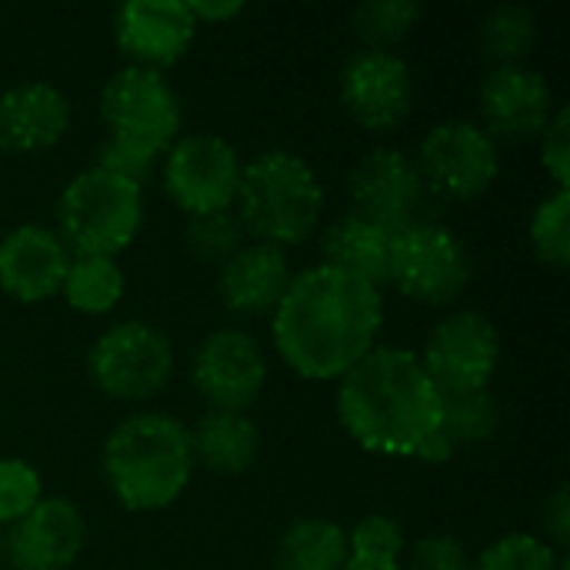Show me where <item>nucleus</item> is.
I'll list each match as a JSON object with an SVG mask.
<instances>
[{"label":"nucleus","instance_id":"f257e3e1","mask_svg":"<svg viewBox=\"0 0 570 570\" xmlns=\"http://www.w3.org/2000/svg\"><path fill=\"white\" fill-rule=\"evenodd\" d=\"M381 324V287L317 264L291 277V287L274 307L271 334L294 374L307 381H341L377 347Z\"/></svg>","mask_w":570,"mask_h":570},{"label":"nucleus","instance_id":"f03ea898","mask_svg":"<svg viewBox=\"0 0 570 570\" xmlns=\"http://www.w3.org/2000/svg\"><path fill=\"white\" fill-rule=\"evenodd\" d=\"M441 391L407 347H374L337 384V421L381 458H417L441 424Z\"/></svg>","mask_w":570,"mask_h":570},{"label":"nucleus","instance_id":"7ed1b4c3","mask_svg":"<svg viewBox=\"0 0 570 570\" xmlns=\"http://www.w3.org/2000/svg\"><path fill=\"white\" fill-rule=\"evenodd\" d=\"M194 474L190 428L170 414L124 417L104 444V478L127 511L170 508Z\"/></svg>","mask_w":570,"mask_h":570},{"label":"nucleus","instance_id":"20e7f679","mask_svg":"<svg viewBox=\"0 0 570 570\" xmlns=\"http://www.w3.org/2000/svg\"><path fill=\"white\" fill-rule=\"evenodd\" d=\"M237 224L254 244L294 247L307 240L324 214V187L314 167L291 150H264L240 170Z\"/></svg>","mask_w":570,"mask_h":570},{"label":"nucleus","instance_id":"39448f33","mask_svg":"<svg viewBox=\"0 0 570 570\" xmlns=\"http://www.w3.org/2000/svg\"><path fill=\"white\" fill-rule=\"evenodd\" d=\"M144 227V187L90 167L57 200V237L77 257H114Z\"/></svg>","mask_w":570,"mask_h":570},{"label":"nucleus","instance_id":"423d86ee","mask_svg":"<svg viewBox=\"0 0 570 570\" xmlns=\"http://www.w3.org/2000/svg\"><path fill=\"white\" fill-rule=\"evenodd\" d=\"M471 281V257L461 237L441 220H417L391 237L387 284L417 304H451Z\"/></svg>","mask_w":570,"mask_h":570},{"label":"nucleus","instance_id":"0eeeda50","mask_svg":"<svg viewBox=\"0 0 570 570\" xmlns=\"http://www.w3.org/2000/svg\"><path fill=\"white\" fill-rule=\"evenodd\" d=\"M100 117L110 137L130 140L150 154H167L180 137V100L164 73L147 67H120L100 90Z\"/></svg>","mask_w":570,"mask_h":570},{"label":"nucleus","instance_id":"6e6552de","mask_svg":"<svg viewBox=\"0 0 570 570\" xmlns=\"http://www.w3.org/2000/svg\"><path fill=\"white\" fill-rule=\"evenodd\" d=\"M87 371L107 397L144 401L170 381L174 351L157 327L144 321H120L94 341Z\"/></svg>","mask_w":570,"mask_h":570},{"label":"nucleus","instance_id":"1a4fd4ad","mask_svg":"<svg viewBox=\"0 0 570 570\" xmlns=\"http://www.w3.org/2000/svg\"><path fill=\"white\" fill-rule=\"evenodd\" d=\"M424 187L444 200H474L491 190L501 170L498 144L471 120L438 124L414 160Z\"/></svg>","mask_w":570,"mask_h":570},{"label":"nucleus","instance_id":"9d476101","mask_svg":"<svg viewBox=\"0 0 570 570\" xmlns=\"http://www.w3.org/2000/svg\"><path fill=\"white\" fill-rule=\"evenodd\" d=\"M501 361L498 327L478 311H458L444 317L421 354V367L441 391V397L488 391Z\"/></svg>","mask_w":570,"mask_h":570},{"label":"nucleus","instance_id":"9b49d317","mask_svg":"<svg viewBox=\"0 0 570 570\" xmlns=\"http://www.w3.org/2000/svg\"><path fill=\"white\" fill-rule=\"evenodd\" d=\"M240 157L217 134H187L177 137L164 160V187L170 200L187 214L230 210L240 184Z\"/></svg>","mask_w":570,"mask_h":570},{"label":"nucleus","instance_id":"f8f14e48","mask_svg":"<svg viewBox=\"0 0 570 570\" xmlns=\"http://www.w3.org/2000/svg\"><path fill=\"white\" fill-rule=\"evenodd\" d=\"M351 200L354 214L397 234L424 217L428 187L414 167V160L394 147H374L351 170Z\"/></svg>","mask_w":570,"mask_h":570},{"label":"nucleus","instance_id":"ddd939ff","mask_svg":"<svg viewBox=\"0 0 570 570\" xmlns=\"http://www.w3.org/2000/svg\"><path fill=\"white\" fill-rule=\"evenodd\" d=\"M190 381L210 411L244 414L267 381V361L247 331L224 327L197 347Z\"/></svg>","mask_w":570,"mask_h":570},{"label":"nucleus","instance_id":"4468645a","mask_svg":"<svg viewBox=\"0 0 570 570\" xmlns=\"http://www.w3.org/2000/svg\"><path fill=\"white\" fill-rule=\"evenodd\" d=\"M341 104L367 130H394L414 107L411 67L391 50H361L341 70Z\"/></svg>","mask_w":570,"mask_h":570},{"label":"nucleus","instance_id":"2eb2a0df","mask_svg":"<svg viewBox=\"0 0 570 570\" xmlns=\"http://www.w3.org/2000/svg\"><path fill=\"white\" fill-rule=\"evenodd\" d=\"M481 130L498 144H524L544 134L554 117L548 80L528 67H494L478 97Z\"/></svg>","mask_w":570,"mask_h":570},{"label":"nucleus","instance_id":"dca6fc26","mask_svg":"<svg viewBox=\"0 0 570 570\" xmlns=\"http://www.w3.org/2000/svg\"><path fill=\"white\" fill-rule=\"evenodd\" d=\"M114 33L130 67L164 70L184 57L197 33V20L180 0H127L117 7Z\"/></svg>","mask_w":570,"mask_h":570},{"label":"nucleus","instance_id":"f3484780","mask_svg":"<svg viewBox=\"0 0 570 570\" xmlns=\"http://www.w3.org/2000/svg\"><path fill=\"white\" fill-rule=\"evenodd\" d=\"M87 524L73 501L43 498L30 514L10 524L3 551L13 570H67L83 551Z\"/></svg>","mask_w":570,"mask_h":570},{"label":"nucleus","instance_id":"a211bd4d","mask_svg":"<svg viewBox=\"0 0 570 570\" xmlns=\"http://www.w3.org/2000/svg\"><path fill=\"white\" fill-rule=\"evenodd\" d=\"M70 250L57 230L20 224L0 237V291L20 304H40L60 294Z\"/></svg>","mask_w":570,"mask_h":570},{"label":"nucleus","instance_id":"6ab92c4d","mask_svg":"<svg viewBox=\"0 0 570 570\" xmlns=\"http://www.w3.org/2000/svg\"><path fill=\"white\" fill-rule=\"evenodd\" d=\"M67 127L70 104L53 83L27 80L0 94V150H47L67 134Z\"/></svg>","mask_w":570,"mask_h":570},{"label":"nucleus","instance_id":"aec40b11","mask_svg":"<svg viewBox=\"0 0 570 570\" xmlns=\"http://www.w3.org/2000/svg\"><path fill=\"white\" fill-rule=\"evenodd\" d=\"M287 287H291L287 254L271 244H240L237 254L227 257L217 274L220 301L244 317L274 314Z\"/></svg>","mask_w":570,"mask_h":570},{"label":"nucleus","instance_id":"412c9836","mask_svg":"<svg viewBox=\"0 0 570 570\" xmlns=\"http://www.w3.org/2000/svg\"><path fill=\"white\" fill-rule=\"evenodd\" d=\"M391 237L394 234H387L384 227H377L351 210L324 230L321 254H324L327 267H337L371 287H381V284H387Z\"/></svg>","mask_w":570,"mask_h":570},{"label":"nucleus","instance_id":"4be33fe9","mask_svg":"<svg viewBox=\"0 0 570 570\" xmlns=\"http://www.w3.org/2000/svg\"><path fill=\"white\" fill-rule=\"evenodd\" d=\"M190 451L194 464L200 461L217 474H244L257 461L261 434L247 414L207 411L190 431Z\"/></svg>","mask_w":570,"mask_h":570},{"label":"nucleus","instance_id":"5701e85b","mask_svg":"<svg viewBox=\"0 0 570 570\" xmlns=\"http://www.w3.org/2000/svg\"><path fill=\"white\" fill-rule=\"evenodd\" d=\"M498 404L488 391L478 394H454L444 397L441 404V424L434 431V438L424 444V451L417 454L428 464H444L458 454L461 444H481L498 431Z\"/></svg>","mask_w":570,"mask_h":570},{"label":"nucleus","instance_id":"b1692460","mask_svg":"<svg viewBox=\"0 0 570 570\" xmlns=\"http://www.w3.org/2000/svg\"><path fill=\"white\" fill-rule=\"evenodd\" d=\"M347 558V531L324 518L291 524L277 544V570H344Z\"/></svg>","mask_w":570,"mask_h":570},{"label":"nucleus","instance_id":"393cba45","mask_svg":"<svg viewBox=\"0 0 570 570\" xmlns=\"http://www.w3.org/2000/svg\"><path fill=\"white\" fill-rule=\"evenodd\" d=\"M60 294L80 314H107L124 297V271L114 257H70Z\"/></svg>","mask_w":570,"mask_h":570},{"label":"nucleus","instance_id":"a878e982","mask_svg":"<svg viewBox=\"0 0 570 570\" xmlns=\"http://www.w3.org/2000/svg\"><path fill=\"white\" fill-rule=\"evenodd\" d=\"M538 43V17L531 7H494L481 23V50L498 67H524V57Z\"/></svg>","mask_w":570,"mask_h":570},{"label":"nucleus","instance_id":"bb28decb","mask_svg":"<svg viewBox=\"0 0 570 570\" xmlns=\"http://www.w3.org/2000/svg\"><path fill=\"white\" fill-rule=\"evenodd\" d=\"M417 0H371L351 13L354 33L367 43L364 50H387L401 43L421 20Z\"/></svg>","mask_w":570,"mask_h":570},{"label":"nucleus","instance_id":"cd10ccee","mask_svg":"<svg viewBox=\"0 0 570 570\" xmlns=\"http://www.w3.org/2000/svg\"><path fill=\"white\" fill-rule=\"evenodd\" d=\"M531 247L534 257L554 271H564L570 261V190H554L534 207L531 217Z\"/></svg>","mask_w":570,"mask_h":570},{"label":"nucleus","instance_id":"c85d7f7f","mask_svg":"<svg viewBox=\"0 0 570 570\" xmlns=\"http://www.w3.org/2000/svg\"><path fill=\"white\" fill-rule=\"evenodd\" d=\"M240 224L230 210H214V214H200V217H190L187 220V230H184V240H187V250L204 261V264H224L227 257L237 254L240 247Z\"/></svg>","mask_w":570,"mask_h":570},{"label":"nucleus","instance_id":"c756f323","mask_svg":"<svg viewBox=\"0 0 570 570\" xmlns=\"http://www.w3.org/2000/svg\"><path fill=\"white\" fill-rule=\"evenodd\" d=\"M558 568V551L534 534H504L494 541L471 570H554Z\"/></svg>","mask_w":570,"mask_h":570},{"label":"nucleus","instance_id":"7c9ffc66","mask_svg":"<svg viewBox=\"0 0 570 570\" xmlns=\"http://www.w3.org/2000/svg\"><path fill=\"white\" fill-rule=\"evenodd\" d=\"M347 551H351V558H361V561L401 564V558L407 551L404 528L394 518L371 514V518L357 521L354 531H347Z\"/></svg>","mask_w":570,"mask_h":570},{"label":"nucleus","instance_id":"2f4dec72","mask_svg":"<svg viewBox=\"0 0 570 570\" xmlns=\"http://www.w3.org/2000/svg\"><path fill=\"white\" fill-rule=\"evenodd\" d=\"M43 501L40 474L20 458H0V524H17Z\"/></svg>","mask_w":570,"mask_h":570},{"label":"nucleus","instance_id":"473e14b6","mask_svg":"<svg viewBox=\"0 0 570 570\" xmlns=\"http://www.w3.org/2000/svg\"><path fill=\"white\" fill-rule=\"evenodd\" d=\"M154 164H157V154L137 147V144H130V140H120V137H110V134H107V140H104L100 150H97V164H94V167H100V170H107V174H117V177H124V180L144 187V180L154 174Z\"/></svg>","mask_w":570,"mask_h":570},{"label":"nucleus","instance_id":"72a5a7b5","mask_svg":"<svg viewBox=\"0 0 570 570\" xmlns=\"http://www.w3.org/2000/svg\"><path fill=\"white\" fill-rule=\"evenodd\" d=\"M541 164L554 180V190H570V110L558 107L551 124L544 127Z\"/></svg>","mask_w":570,"mask_h":570},{"label":"nucleus","instance_id":"f704fd0d","mask_svg":"<svg viewBox=\"0 0 570 570\" xmlns=\"http://www.w3.org/2000/svg\"><path fill=\"white\" fill-rule=\"evenodd\" d=\"M404 570H468V554H464L461 541H454L448 534H431L414 544L411 561L404 564Z\"/></svg>","mask_w":570,"mask_h":570},{"label":"nucleus","instance_id":"c9c22d12","mask_svg":"<svg viewBox=\"0 0 570 570\" xmlns=\"http://www.w3.org/2000/svg\"><path fill=\"white\" fill-rule=\"evenodd\" d=\"M544 531L551 534V541L558 548L570 544V494L568 488H558L551 494V501L544 504Z\"/></svg>","mask_w":570,"mask_h":570},{"label":"nucleus","instance_id":"e433bc0d","mask_svg":"<svg viewBox=\"0 0 570 570\" xmlns=\"http://www.w3.org/2000/svg\"><path fill=\"white\" fill-rule=\"evenodd\" d=\"M190 7V13H194V20L200 23H217V20H230V17H237L240 10H244V3L240 0H217V3H210V0H194V3H187Z\"/></svg>","mask_w":570,"mask_h":570},{"label":"nucleus","instance_id":"4c0bfd02","mask_svg":"<svg viewBox=\"0 0 570 570\" xmlns=\"http://www.w3.org/2000/svg\"><path fill=\"white\" fill-rule=\"evenodd\" d=\"M344 570H404V561H401V564H377V561H361V558H347Z\"/></svg>","mask_w":570,"mask_h":570},{"label":"nucleus","instance_id":"58836bf2","mask_svg":"<svg viewBox=\"0 0 570 570\" xmlns=\"http://www.w3.org/2000/svg\"><path fill=\"white\" fill-rule=\"evenodd\" d=\"M554 570H570L568 558H564V554H558V568H554Z\"/></svg>","mask_w":570,"mask_h":570},{"label":"nucleus","instance_id":"ea45409f","mask_svg":"<svg viewBox=\"0 0 570 570\" xmlns=\"http://www.w3.org/2000/svg\"><path fill=\"white\" fill-rule=\"evenodd\" d=\"M0 558H3V531H0Z\"/></svg>","mask_w":570,"mask_h":570},{"label":"nucleus","instance_id":"a19ab883","mask_svg":"<svg viewBox=\"0 0 570 570\" xmlns=\"http://www.w3.org/2000/svg\"><path fill=\"white\" fill-rule=\"evenodd\" d=\"M468 570H471V568H468Z\"/></svg>","mask_w":570,"mask_h":570}]
</instances>
